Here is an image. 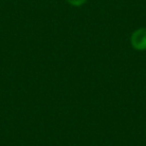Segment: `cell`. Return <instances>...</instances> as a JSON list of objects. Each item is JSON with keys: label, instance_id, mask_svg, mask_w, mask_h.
Returning <instances> with one entry per match:
<instances>
[{"label": "cell", "instance_id": "obj_1", "mask_svg": "<svg viewBox=\"0 0 146 146\" xmlns=\"http://www.w3.org/2000/svg\"><path fill=\"white\" fill-rule=\"evenodd\" d=\"M130 43L137 51H146V27H141L132 32Z\"/></svg>", "mask_w": 146, "mask_h": 146}, {"label": "cell", "instance_id": "obj_2", "mask_svg": "<svg viewBox=\"0 0 146 146\" xmlns=\"http://www.w3.org/2000/svg\"><path fill=\"white\" fill-rule=\"evenodd\" d=\"M66 1L71 6H74V7H80L87 2V0H66Z\"/></svg>", "mask_w": 146, "mask_h": 146}]
</instances>
